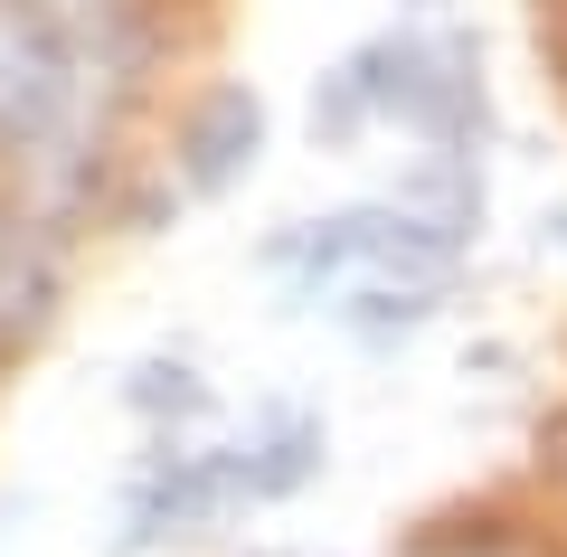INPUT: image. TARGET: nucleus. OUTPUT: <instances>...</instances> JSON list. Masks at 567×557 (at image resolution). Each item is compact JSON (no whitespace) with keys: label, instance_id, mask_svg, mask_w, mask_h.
I'll use <instances>...</instances> for the list:
<instances>
[{"label":"nucleus","instance_id":"nucleus-10","mask_svg":"<svg viewBox=\"0 0 567 557\" xmlns=\"http://www.w3.org/2000/svg\"><path fill=\"white\" fill-rule=\"evenodd\" d=\"M454 557H529V548H511V538H464Z\"/></svg>","mask_w":567,"mask_h":557},{"label":"nucleus","instance_id":"nucleus-1","mask_svg":"<svg viewBox=\"0 0 567 557\" xmlns=\"http://www.w3.org/2000/svg\"><path fill=\"white\" fill-rule=\"evenodd\" d=\"M454 256H464V237L425 199H341L322 218H293L265 237L275 293L303 312H331L360 350L425 331L454 283Z\"/></svg>","mask_w":567,"mask_h":557},{"label":"nucleus","instance_id":"nucleus-7","mask_svg":"<svg viewBox=\"0 0 567 557\" xmlns=\"http://www.w3.org/2000/svg\"><path fill=\"white\" fill-rule=\"evenodd\" d=\"M58 227H39L29 208L0 199V340H20L29 321L48 312V293H58Z\"/></svg>","mask_w":567,"mask_h":557},{"label":"nucleus","instance_id":"nucleus-5","mask_svg":"<svg viewBox=\"0 0 567 557\" xmlns=\"http://www.w3.org/2000/svg\"><path fill=\"white\" fill-rule=\"evenodd\" d=\"M227 473H237V510H284L331 473V425L312 406H256L246 435H227Z\"/></svg>","mask_w":567,"mask_h":557},{"label":"nucleus","instance_id":"nucleus-9","mask_svg":"<svg viewBox=\"0 0 567 557\" xmlns=\"http://www.w3.org/2000/svg\"><path fill=\"white\" fill-rule=\"evenodd\" d=\"M539 454H548V473L567 482V416H558V425H548V435H539Z\"/></svg>","mask_w":567,"mask_h":557},{"label":"nucleus","instance_id":"nucleus-4","mask_svg":"<svg viewBox=\"0 0 567 557\" xmlns=\"http://www.w3.org/2000/svg\"><path fill=\"white\" fill-rule=\"evenodd\" d=\"M265 142H275V114H265L256 85H208L181 114V142H171V179L189 199H227L265 171Z\"/></svg>","mask_w":567,"mask_h":557},{"label":"nucleus","instance_id":"nucleus-6","mask_svg":"<svg viewBox=\"0 0 567 557\" xmlns=\"http://www.w3.org/2000/svg\"><path fill=\"white\" fill-rule=\"evenodd\" d=\"M39 10L85 48V66H95V76H114L123 95H133L142 48H152V10H142V0H39Z\"/></svg>","mask_w":567,"mask_h":557},{"label":"nucleus","instance_id":"nucleus-3","mask_svg":"<svg viewBox=\"0 0 567 557\" xmlns=\"http://www.w3.org/2000/svg\"><path fill=\"white\" fill-rule=\"evenodd\" d=\"M435 76V29H379V39L341 48V58L312 76V133L322 142H369L416 123V95Z\"/></svg>","mask_w":567,"mask_h":557},{"label":"nucleus","instance_id":"nucleus-2","mask_svg":"<svg viewBox=\"0 0 567 557\" xmlns=\"http://www.w3.org/2000/svg\"><path fill=\"white\" fill-rule=\"evenodd\" d=\"M237 510V473H227V435L199 444V435H152V454L123 473V501H114V557H142V548H171V538L208 529V519Z\"/></svg>","mask_w":567,"mask_h":557},{"label":"nucleus","instance_id":"nucleus-8","mask_svg":"<svg viewBox=\"0 0 567 557\" xmlns=\"http://www.w3.org/2000/svg\"><path fill=\"white\" fill-rule=\"evenodd\" d=\"M123 406H133V416H152L162 435H189V416H208V379H199V359H181V350L133 359V379H123Z\"/></svg>","mask_w":567,"mask_h":557}]
</instances>
